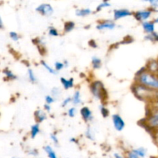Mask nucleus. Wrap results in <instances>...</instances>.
I'll use <instances>...</instances> for the list:
<instances>
[{
  "label": "nucleus",
  "mask_w": 158,
  "mask_h": 158,
  "mask_svg": "<svg viewBox=\"0 0 158 158\" xmlns=\"http://www.w3.org/2000/svg\"><path fill=\"white\" fill-rule=\"evenodd\" d=\"M134 80L137 84L158 91V75L148 72L145 66L137 71Z\"/></svg>",
  "instance_id": "1"
},
{
  "label": "nucleus",
  "mask_w": 158,
  "mask_h": 158,
  "mask_svg": "<svg viewBox=\"0 0 158 158\" xmlns=\"http://www.w3.org/2000/svg\"><path fill=\"white\" fill-rule=\"evenodd\" d=\"M133 94L138 100L142 101L148 102L151 104L158 102V91L154 89H150V88L145 87L140 84L134 83L132 87Z\"/></svg>",
  "instance_id": "2"
},
{
  "label": "nucleus",
  "mask_w": 158,
  "mask_h": 158,
  "mask_svg": "<svg viewBox=\"0 0 158 158\" xmlns=\"http://www.w3.org/2000/svg\"><path fill=\"white\" fill-rule=\"evenodd\" d=\"M143 127L149 131L150 133L158 131V110L150 106L147 110L146 117L144 119Z\"/></svg>",
  "instance_id": "3"
},
{
  "label": "nucleus",
  "mask_w": 158,
  "mask_h": 158,
  "mask_svg": "<svg viewBox=\"0 0 158 158\" xmlns=\"http://www.w3.org/2000/svg\"><path fill=\"white\" fill-rule=\"evenodd\" d=\"M89 90L95 99L105 101L108 98V94L104 84L100 80H94L89 85Z\"/></svg>",
  "instance_id": "4"
},
{
  "label": "nucleus",
  "mask_w": 158,
  "mask_h": 158,
  "mask_svg": "<svg viewBox=\"0 0 158 158\" xmlns=\"http://www.w3.org/2000/svg\"><path fill=\"white\" fill-rule=\"evenodd\" d=\"M153 12L150 8L146 9H141V10L136 11L135 12L133 13V15H134V19H135L138 22H143L148 21V19L151 16Z\"/></svg>",
  "instance_id": "5"
},
{
  "label": "nucleus",
  "mask_w": 158,
  "mask_h": 158,
  "mask_svg": "<svg viewBox=\"0 0 158 158\" xmlns=\"http://www.w3.org/2000/svg\"><path fill=\"white\" fill-rule=\"evenodd\" d=\"M35 11L38 13L41 14L42 15L44 16H49L52 15L54 12V9L52 6L49 3H42V4L39 5L36 8H35Z\"/></svg>",
  "instance_id": "6"
},
{
  "label": "nucleus",
  "mask_w": 158,
  "mask_h": 158,
  "mask_svg": "<svg viewBox=\"0 0 158 158\" xmlns=\"http://www.w3.org/2000/svg\"><path fill=\"white\" fill-rule=\"evenodd\" d=\"M117 26V24L115 23V22L112 19H103L99 21V23H97V28L98 30H104V29H110V30H112V29H115V27Z\"/></svg>",
  "instance_id": "7"
},
{
  "label": "nucleus",
  "mask_w": 158,
  "mask_h": 158,
  "mask_svg": "<svg viewBox=\"0 0 158 158\" xmlns=\"http://www.w3.org/2000/svg\"><path fill=\"white\" fill-rule=\"evenodd\" d=\"M112 121L113 124H114V129L117 131H123L125 127V121L123 120V119L122 118L121 116L119 115V114H114L112 116Z\"/></svg>",
  "instance_id": "8"
},
{
  "label": "nucleus",
  "mask_w": 158,
  "mask_h": 158,
  "mask_svg": "<svg viewBox=\"0 0 158 158\" xmlns=\"http://www.w3.org/2000/svg\"><path fill=\"white\" fill-rule=\"evenodd\" d=\"M134 12L130 11L127 9H117L114 10V20H119L122 18L131 16Z\"/></svg>",
  "instance_id": "9"
},
{
  "label": "nucleus",
  "mask_w": 158,
  "mask_h": 158,
  "mask_svg": "<svg viewBox=\"0 0 158 158\" xmlns=\"http://www.w3.org/2000/svg\"><path fill=\"white\" fill-rule=\"evenodd\" d=\"M80 115L86 123H89L94 120V116L91 110L88 106H83L80 110Z\"/></svg>",
  "instance_id": "10"
},
{
  "label": "nucleus",
  "mask_w": 158,
  "mask_h": 158,
  "mask_svg": "<svg viewBox=\"0 0 158 158\" xmlns=\"http://www.w3.org/2000/svg\"><path fill=\"white\" fill-rule=\"evenodd\" d=\"M147 71L149 73L154 74H158V62L157 60H154V59H151V60H148V63H147L146 66Z\"/></svg>",
  "instance_id": "11"
},
{
  "label": "nucleus",
  "mask_w": 158,
  "mask_h": 158,
  "mask_svg": "<svg viewBox=\"0 0 158 158\" xmlns=\"http://www.w3.org/2000/svg\"><path fill=\"white\" fill-rule=\"evenodd\" d=\"M142 27L146 33L151 34L155 32V24L153 21H145L141 23Z\"/></svg>",
  "instance_id": "12"
},
{
  "label": "nucleus",
  "mask_w": 158,
  "mask_h": 158,
  "mask_svg": "<svg viewBox=\"0 0 158 158\" xmlns=\"http://www.w3.org/2000/svg\"><path fill=\"white\" fill-rule=\"evenodd\" d=\"M34 117H35V122H36V123H39V124L43 123L47 118V115H46L45 111L43 110H35V113H34Z\"/></svg>",
  "instance_id": "13"
},
{
  "label": "nucleus",
  "mask_w": 158,
  "mask_h": 158,
  "mask_svg": "<svg viewBox=\"0 0 158 158\" xmlns=\"http://www.w3.org/2000/svg\"><path fill=\"white\" fill-rule=\"evenodd\" d=\"M60 82H61L62 85H63V88H64L65 89H71L74 85L73 78L66 79L65 78V77H61V78H60Z\"/></svg>",
  "instance_id": "14"
},
{
  "label": "nucleus",
  "mask_w": 158,
  "mask_h": 158,
  "mask_svg": "<svg viewBox=\"0 0 158 158\" xmlns=\"http://www.w3.org/2000/svg\"><path fill=\"white\" fill-rule=\"evenodd\" d=\"M43 150H44V151L47 154L49 158H58L56 155V151H54L53 148L50 145H46V146H45L43 148Z\"/></svg>",
  "instance_id": "15"
},
{
  "label": "nucleus",
  "mask_w": 158,
  "mask_h": 158,
  "mask_svg": "<svg viewBox=\"0 0 158 158\" xmlns=\"http://www.w3.org/2000/svg\"><path fill=\"white\" fill-rule=\"evenodd\" d=\"M92 13V10L89 8H83V9H78L76 10V15L77 16L84 17L89 15Z\"/></svg>",
  "instance_id": "16"
},
{
  "label": "nucleus",
  "mask_w": 158,
  "mask_h": 158,
  "mask_svg": "<svg viewBox=\"0 0 158 158\" xmlns=\"http://www.w3.org/2000/svg\"><path fill=\"white\" fill-rule=\"evenodd\" d=\"M91 64H92L93 68L94 69H100V67L102 66V60L99 57L94 56L92 57V60H91Z\"/></svg>",
  "instance_id": "17"
},
{
  "label": "nucleus",
  "mask_w": 158,
  "mask_h": 158,
  "mask_svg": "<svg viewBox=\"0 0 158 158\" xmlns=\"http://www.w3.org/2000/svg\"><path fill=\"white\" fill-rule=\"evenodd\" d=\"M72 98V103L73 105H79L82 103V99H81V94H80V92L79 90H77L73 94V97H71Z\"/></svg>",
  "instance_id": "18"
},
{
  "label": "nucleus",
  "mask_w": 158,
  "mask_h": 158,
  "mask_svg": "<svg viewBox=\"0 0 158 158\" xmlns=\"http://www.w3.org/2000/svg\"><path fill=\"white\" fill-rule=\"evenodd\" d=\"M40 124H39V123H35V124L32 125V126L31 127V129H30L31 138L32 139L35 138V137L40 134Z\"/></svg>",
  "instance_id": "19"
},
{
  "label": "nucleus",
  "mask_w": 158,
  "mask_h": 158,
  "mask_svg": "<svg viewBox=\"0 0 158 158\" xmlns=\"http://www.w3.org/2000/svg\"><path fill=\"white\" fill-rule=\"evenodd\" d=\"M75 23L73 21H67L64 23V26H63V31L66 33L68 32H70L71 31H73L75 28Z\"/></svg>",
  "instance_id": "20"
},
{
  "label": "nucleus",
  "mask_w": 158,
  "mask_h": 158,
  "mask_svg": "<svg viewBox=\"0 0 158 158\" xmlns=\"http://www.w3.org/2000/svg\"><path fill=\"white\" fill-rule=\"evenodd\" d=\"M3 73H4L5 76H6V79L9 80H15L18 78L17 76L15 75L12 71H11L10 69H8V68H6V69L3 70Z\"/></svg>",
  "instance_id": "21"
},
{
  "label": "nucleus",
  "mask_w": 158,
  "mask_h": 158,
  "mask_svg": "<svg viewBox=\"0 0 158 158\" xmlns=\"http://www.w3.org/2000/svg\"><path fill=\"white\" fill-rule=\"evenodd\" d=\"M133 151L140 158H144L147 155V150L143 148H138L132 149Z\"/></svg>",
  "instance_id": "22"
},
{
  "label": "nucleus",
  "mask_w": 158,
  "mask_h": 158,
  "mask_svg": "<svg viewBox=\"0 0 158 158\" xmlns=\"http://www.w3.org/2000/svg\"><path fill=\"white\" fill-rule=\"evenodd\" d=\"M41 64H42V66L45 68V69H46V70H47L49 73L52 74V75H57V74H58V73H57L56 71L54 69V68L51 67V66H49V65L46 62H45L44 60H42Z\"/></svg>",
  "instance_id": "23"
},
{
  "label": "nucleus",
  "mask_w": 158,
  "mask_h": 158,
  "mask_svg": "<svg viewBox=\"0 0 158 158\" xmlns=\"http://www.w3.org/2000/svg\"><path fill=\"white\" fill-rule=\"evenodd\" d=\"M28 79H29V81L32 83H37V78L35 77V74L34 73V71L32 69L29 68L28 69Z\"/></svg>",
  "instance_id": "24"
},
{
  "label": "nucleus",
  "mask_w": 158,
  "mask_h": 158,
  "mask_svg": "<svg viewBox=\"0 0 158 158\" xmlns=\"http://www.w3.org/2000/svg\"><path fill=\"white\" fill-rule=\"evenodd\" d=\"M85 136L87 139L90 140H94L95 139V135H94V133L93 131V129L91 128V127H88L87 129H86V132H85Z\"/></svg>",
  "instance_id": "25"
},
{
  "label": "nucleus",
  "mask_w": 158,
  "mask_h": 158,
  "mask_svg": "<svg viewBox=\"0 0 158 158\" xmlns=\"http://www.w3.org/2000/svg\"><path fill=\"white\" fill-rule=\"evenodd\" d=\"M145 40H148L151 42H158V33L154 32L151 34H148L145 36Z\"/></svg>",
  "instance_id": "26"
},
{
  "label": "nucleus",
  "mask_w": 158,
  "mask_h": 158,
  "mask_svg": "<svg viewBox=\"0 0 158 158\" xmlns=\"http://www.w3.org/2000/svg\"><path fill=\"white\" fill-rule=\"evenodd\" d=\"M110 6H111V3L110 2L103 1V2H102L100 4H99L98 6H97V9H96V11H97V12H100V11H101L102 9H104V8L110 7Z\"/></svg>",
  "instance_id": "27"
},
{
  "label": "nucleus",
  "mask_w": 158,
  "mask_h": 158,
  "mask_svg": "<svg viewBox=\"0 0 158 158\" xmlns=\"http://www.w3.org/2000/svg\"><path fill=\"white\" fill-rule=\"evenodd\" d=\"M100 114H101V115L103 116L104 118H106V117H109L110 110L103 104L100 105Z\"/></svg>",
  "instance_id": "28"
},
{
  "label": "nucleus",
  "mask_w": 158,
  "mask_h": 158,
  "mask_svg": "<svg viewBox=\"0 0 158 158\" xmlns=\"http://www.w3.org/2000/svg\"><path fill=\"white\" fill-rule=\"evenodd\" d=\"M48 32H49V35H51V36L56 37V36H58V35H60L59 31L57 30L55 27H53V26H50V27H49V30H48Z\"/></svg>",
  "instance_id": "29"
},
{
  "label": "nucleus",
  "mask_w": 158,
  "mask_h": 158,
  "mask_svg": "<svg viewBox=\"0 0 158 158\" xmlns=\"http://www.w3.org/2000/svg\"><path fill=\"white\" fill-rule=\"evenodd\" d=\"M64 67H65L64 63H63V62L56 61L55 63V64H54V69H55L57 73H58L59 71L62 70V69H63Z\"/></svg>",
  "instance_id": "30"
},
{
  "label": "nucleus",
  "mask_w": 158,
  "mask_h": 158,
  "mask_svg": "<svg viewBox=\"0 0 158 158\" xmlns=\"http://www.w3.org/2000/svg\"><path fill=\"white\" fill-rule=\"evenodd\" d=\"M45 101H46V104L50 105L56 101V99L54 97H52L51 95H46L45 97Z\"/></svg>",
  "instance_id": "31"
},
{
  "label": "nucleus",
  "mask_w": 158,
  "mask_h": 158,
  "mask_svg": "<svg viewBox=\"0 0 158 158\" xmlns=\"http://www.w3.org/2000/svg\"><path fill=\"white\" fill-rule=\"evenodd\" d=\"M28 155L32 156V157H36L39 154L38 150L35 149V148H31V149H29L27 151Z\"/></svg>",
  "instance_id": "32"
},
{
  "label": "nucleus",
  "mask_w": 158,
  "mask_h": 158,
  "mask_svg": "<svg viewBox=\"0 0 158 158\" xmlns=\"http://www.w3.org/2000/svg\"><path fill=\"white\" fill-rule=\"evenodd\" d=\"M125 158H140L133 151V150H130V151H127L126 156H125Z\"/></svg>",
  "instance_id": "33"
},
{
  "label": "nucleus",
  "mask_w": 158,
  "mask_h": 158,
  "mask_svg": "<svg viewBox=\"0 0 158 158\" xmlns=\"http://www.w3.org/2000/svg\"><path fill=\"white\" fill-rule=\"evenodd\" d=\"M9 37H10V38L12 39L13 41H18L20 38L19 35L17 32H13V31H12V32H9Z\"/></svg>",
  "instance_id": "34"
},
{
  "label": "nucleus",
  "mask_w": 158,
  "mask_h": 158,
  "mask_svg": "<svg viewBox=\"0 0 158 158\" xmlns=\"http://www.w3.org/2000/svg\"><path fill=\"white\" fill-rule=\"evenodd\" d=\"M76 114H77V109L74 106H72L68 110L67 114L69 117H74L76 116Z\"/></svg>",
  "instance_id": "35"
},
{
  "label": "nucleus",
  "mask_w": 158,
  "mask_h": 158,
  "mask_svg": "<svg viewBox=\"0 0 158 158\" xmlns=\"http://www.w3.org/2000/svg\"><path fill=\"white\" fill-rule=\"evenodd\" d=\"M50 139L51 140H52V141L53 142V143L55 145H58L59 144V139H58V137H57V136H56V134H50Z\"/></svg>",
  "instance_id": "36"
},
{
  "label": "nucleus",
  "mask_w": 158,
  "mask_h": 158,
  "mask_svg": "<svg viewBox=\"0 0 158 158\" xmlns=\"http://www.w3.org/2000/svg\"><path fill=\"white\" fill-rule=\"evenodd\" d=\"M72 103V98H71V97H67V98L64 99V100H63V102H62V106H63V107H66V106H68L69 103Z\"/></svg>",
  "instance_id": "37"
},
{
  "label": "nucleus",
  "mask_w": 158,
  "mask_h": 158,
  "mask_svg": "<svg viewBox=\"0 0 158 158\" xmlns=\"http://www.w3.org/2000/svg\"><path fill=\"white\" fill-rule=\"evenodd\" d=\"M60 94V89H59V88L55 87L52 89V97H54L55 99H56V97H58Z\"/></svg>",
  "instance_id": "38"
},
{
  "label": "nucleus",
  "mask_w": 158,
  "mask_h": 158,
  "mask_svg": "<svg viewBox=\"0 0 158 158\" xmlns=\"http://www.w3.org/2000/svg\"><path fill=\"white\" fill-rule=\"evenodd\" d=\"M151 135H152L153 139H154V143H155L156 145L158 147V131H154V132L151 133Z\"/></svg>",
  "instance_id": "39"
},
{
  "label": "nucleus",
  "mask_w": 158,
  "mask_h": 158,
  "mask_svg": "<svg viewBox=\"0 0 158 158\" xmlns=\"http://www.w3.org/2000/svg\"><path fill=\"white\" fill-rule=\"evenodd\" d=\"M133 41H134V39H133L132 37H131V36H126L124 38V40H123V42H122V43H123V44H127V43H132Z\"/></svg>",
  "instance_id": "40"
},
{
  "label": "nucleus",
  "mask_w": 158,
  "mask_h": 158,
  "mask_svg": "<svg viewBox=\"0 0 158 158\" xmlns=\"http://www.w3.org/2000/svg\"><path fill=\"white\" fill-rule=\"evenodd\" d=\"M89 46H91L92 48H97V43H96L95 40H91L89 42Z\"/></svg>",
  "instance_id": "41"
},
{
  "label": "nucleus",
  "mask_w": 158,
  "mask_h": 158,
  "mask_svg": "<svg viewBox=\"0 0 158 158\" xmlns=\"http://www.w3.org/2000/svg\"><path fill=\"white\" fill-rule=\"evenodd\" d=\"M114 158H125L123 154H120V153H114Z\"/></svg>",
  "instance_id": "42"
},
{
  "label": "nucleus",
  "mask_w": 158,
  "mask_h": 158,
  "mask_svg": "<svg viewBox=\"0 0 158 158\" xmlns=\"http://www.w3.org/2000/svg\"><path fill=\"white\" fill-rule=\"evenodd\" d=\"M44 110L46 111V112H50V111H51V106H50V105L45 103V104H44Z\"/></svg>",
  "instance_id": "43"
},
{
  "label": "nucleus",
  "mask_w": 158,
  "mask_h": 158,
  "mask_svg": "<svg viewBox=\"0 0 158 158\" xmlns=\"http://www.w3.org/2000/svg\"><path fill=\"white\" fill-rule=\"evenodd\" d=\"M150 9L152 10L153 12H158V4L155 6H151V7H150Z\"/></svg>",
  "instance_id": "44"
},
{
  "label": "nucleus",
  "mask_w": 158,
  "mask_h": 158,
  "mask_svg": "<svg viewBox=\"0 0 158 158\" xmlns=\"http://www.w3.org/2000/svg\"><path fill=\"white\" fill-rule=\"evenodd\" d=\"M70 140V142H72V143H77V142H78V140H77L75 137H72V138H70V140Z\"/></svg>",
  "instance_id": "45"
},
{
  "label": "nucleus",
  "mask_w": 158,
  "mask_h": 158,
  "mask_svg": "<svg viewBox=\"0 0 158 158\" xmlns=\"http://www.w3.org/2000/svg\"><path fill=\"white\" fill-rule=\"evenodd\" d=\"M151 105H152V106H152V107H154V108H155V109L158 110V102H157V103H153V104H151Z\"/></svg>",
  "instance_id": "46"
},
{
  "label": "nucleus",
  "mask_w": 158,
  "mask_h": 158,
  "mask_svg": "<svg viewBox=\"0 0 158 158\" xmlns=\"http://www.w3.org/2000/svg\"><path fill=\"white\" fill-rule=\"evenodd\" d=\"M3 27H4V26H3V22H2V19L1 16H0V29H2Z\"/></svg>",
  "instance_id": "47"
},
{
  "label": "nucleus",
  "mask_w": 158,
  "mask_h": 158,
  "mask_svg": "<svg viewBox=\"0 0 158 158\" xmlns=\"http://www.w3.org/2000/svg\"><path fill=\"white\" fill-rule=\"evenodd\" d=\"M153 22L154 23V24H155V23H158V17H157V18L154 19L153 20Z\"/></svg>",
  "instance_id": "48"
},
{
  "label": "nucleus",
  "mask_w": 158,
  "mask_h": 158,
  "mask_svg": "<svg viewBox=\"0 0 158 158\" xmlns=\"http://www.w3.org/2000/svg\"><path fill=\"white\" fill-rule=\"evenodd\" d=\"M12 158H19V157H12Z\"/></svg>",
  "instance_id": "49"
},
{
  "label": "nucleus",
  "mask_w": 158,
  "mask_h": 158,
  "mask_svg": "<svg viewBox=\"0 0 158 158\" xmlns=\"http://www.w3.org/2000/svg\"><path fill=\"white\" fill-rule=\"evenodd\" d=\"M157 62H158V59H157ZM157 75H158V74H157Z\"/></svg>",
  "instance_id": "50"
}]
</instances>
